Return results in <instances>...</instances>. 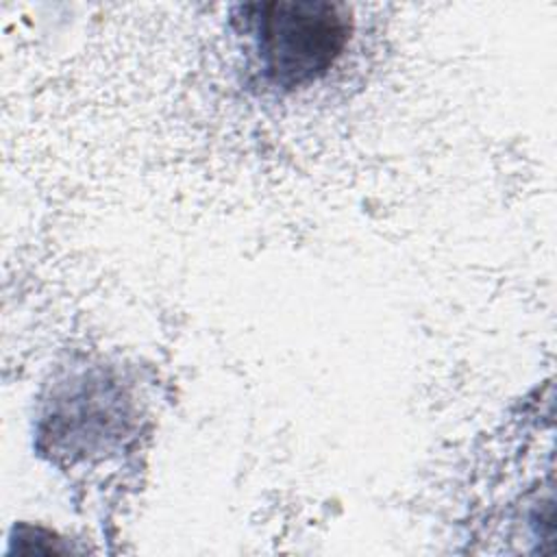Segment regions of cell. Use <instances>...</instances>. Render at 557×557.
<instances>
[{"instance_id": "1", "label": "cell", "mask_w": 557, "mask_h": 557, "mask_svg": "<svg viewBox=\"0 0 557 557\" xmlns=\"http://www.w3.org/2000/svg\"><path fill=\"white\" fill-rule=\"evenodd\" d=\"M235 15L250 37L268 83L294 89L324 76L342 57L352 20L331 2H259Z\"/></svg>"}]
</instances>
